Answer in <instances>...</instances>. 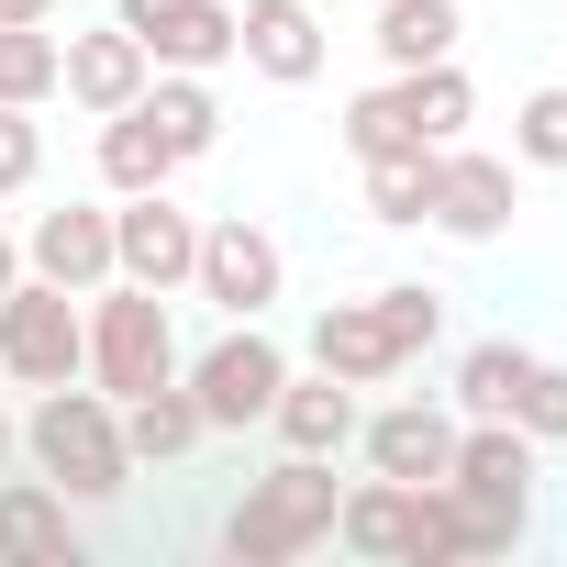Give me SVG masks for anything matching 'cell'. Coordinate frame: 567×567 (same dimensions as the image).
Wrapping results in <instances>:
<instances>
[{
  "label": "cell",
  "instance_id": "obj_1",
  "mask_svg": "<svg viewBox=\"0 0 567 567\" xmlns=\"http://www.w3.org/2000/svg\"><path fill=\"white\" fill-rule=\"evenodd\" d=\"M23 456H34V478H56L68 501H123V489H134L123 401H112V390H90V379H68V390H34Z\"/></svg>",
  "mask_w": 567,
  "mask_h": 567
},
{
  "label": "cell",
  "instance_id": "obj_2",
  "mask_svg": "<svg viewBox=\"0 0 567 567\" xmlns=\"http://www.w3.org/2000/svg\"><path fill=\"white\" fill-rule=\"evenodd\" d=\"M334 456H290L278 445V467L267 478H245V501L223 512V556L234 567H290V556H312V545H334Z\"/></svg>",
  "mask_w": 567,
  "mask_h": 567
},
{
  "label": "cell",
  "instance_id": "obj_3",
  "mask_svg": "<svg viewBox=\"0 0 567 567\" xmlns=\"http://www.w3.org/2000/svg\"><path fill=\"white\" fill-rule=\"evenodd\" d=\"M445 489L467 512V556H512L534 534V434L523 423H456Z\"/></svg>",
  "mask_w": 567,
  "mask_h": 567
},
{
  "label": "cell",
  "instance_id": "obj_4",
  "mask_svg": "<svg viewBox=\"0 0 567 567\" xmlns=\"http://www.w3.org/2000/svg\"><path fill=\"white\" fill-rule=\"evenodd\" d=\"M90 390L134 401L156 379H178V323H167V290H145V278H101L90 290Z\"/></svg>",
  "mask_w": 567,
  "mask_h": 567
},
{
  "label": "cell",
  "instance_id": "obj_5",
  "mask_svg": "<svg viewBox=\"0 0 567 567\" xmlns=\"http://www.w3.org/2000/svg\"><path fill=\"white\" fill-rule=\"evenodd\" d=\"M90 368V312L79 290H56V278H12V301H0V379L12 390H68Z\"/></svg>",
  "mask_w": 567,
  "mask_h": 567
},
{
  "label": "cell",
  "instance_id": "obj_6",
  "mask_svg": "<svg viewBox=\"0 0 567 567\" xmlns=\"http://www.w3.org/2000/svg\"><path fill=\"white\" fill-rule=\"evenodd\" d=\"M178 379H189V401H200L212 434H245V423H267V401H278V379H290V357H278L267 323H223L200 357H178Z\"/></svg>",
  "mask_w": 567,
  "mask_h": 567
},
{
  "label": "cell",
  "instance_id": "obj_7",
  "mask_svg": "<svg viewBox=\"0 0 567 567\" xmlns=\"http://www.w3.org/2000/svg\"><path fill=\"white\" fill-rule=\"evenodd\" d=\"M189 290L223 312V323H267V301L290 290V256H278L267 223H200V267H189Z\"/></svg>",
  "mask_w": 567,
  "mask_h": 567
},
{
  "label": "cell",
  "instance_id": "obj_8",
  "mask_svg": "<svg viewBox=\"0 0 567 567\" xmlns=\"http://www.w3.org/2000/svg\"><path fill=\"white\" fill-rule=\"evenodd\" d=\"M512 212H523L512 156H489V145H434V200H423L434 234H456V245H501Z\"/></svg>",
  "mask_w": 567,
  "mask_h": 567
},
{
  "label": "cell",
  "instance_id": "obj_9",
  "mask_svg": "<svg viewBox=\"0 0 567 567\" xmlns=\"http://www.w3.org/2000/svg\"><path fill=\"white\" fill-rule=\"evenodd\" d=\"M112 267L145 278V290H189V267H200V212H178L167 189L112 200Z\"/></svg>",
  "mask_w": 567,
  "mask_h": 567
},
{
  "label": "cell",
  "instance_id": "obj_10",
  "mask_svg": "<svg viewBox=\"0 0 567 567\" xmlns=\"http://www.w3.org/2000/svg\"><path fill=\"white\" fill-rule=\"evenodd\" d=\"M112 23H123L156 68H189V79H212V68L234 56V0H112Z\"/></svg>",
  "mask_w": 567,
  "mask_h": 567
},
{
  "label": "cell",
  "instance_id": "obj_11",
  "mask_svg": "<svg viewBox=\"0 0 567 567\" xmlns=\"http://www.w3.org/2000/svg\"><path fill=\"white\" fill-rule=\"evenodd\" d=\"M234 56L267 79V90H312L323 79V23H312V0H245L234 12Z\"/></svg>",
  "mask_w": 567,
  "mask_h": 567
},
{
  "label": "cell",
  "instance_id": "obj_12",
  "mask_svg": "<svg viewBox=\"0 0 567 567\" xmlns=\"http://www.w3.org/2000/svg\"><path fill=\"white\" fill-rule=\"evenodd\" d=\"M23 267L34 278H56V290H101V278H123L112 267V200H68V212H34V234H23Z\"/></svg>",
  "mask_w": 567,
  "mask_h": 567
},
{
  "label": "cell",
  "instance_id": "obj_13",
  "mask_svg": "<svg viewBox=\"0 0 567 567\" xmlns=\"http://www.w3.org/2000/svg\"><path fill=\"white\" fill-rule=\"evenodd\" d=\"M145 79H156V56L123 34V23H90V34H68L56 45V90L101 123V112H123V101H145Z\"/></svg>",
  "mask_w": 567,
  "mask_h": 567
},
{
  "label": "cell",
  "instance_id": "obj_14",
  "mask_svg": "<svg viewBox=\"0 0 567 567\" xmlns=\"http://www.w3.org/2000/svg\"><path fill=\"white\" fill-rule=\"evenodd\" d=\"M357 445H368V467L379 478H445V456H456V412L445 401H390V412H357Z\"/></svg>",
  "mask_w": 567,
  "mask_h": 567
},
{
  "label": "cell",
  "instance_id": "obj_15",
  "mask_svg": "<svg viewBox=\"0 0 567 567\" xmlns=\"http://www.w3.org/2000/svg\"><path fill=\"white\" fill-rule=\"evenodd\" d=\"M312 368H334L346 390H390L412 357H401V334L379 323V301H323V312H312Z\"/></svg>",
  "mask_w": 567,
  "mask_h": 567
},
{
  "label": "cell",
  "instance_id": "obj_16",
  "mask_svg": "<svg viewBox=\"0 0 567 567\" xmlns=\"http://www.w3.org/2000/svg\"><path fill=\"white\" fill-rule=\"evenodd\" d=\"M79 501L56 478H0V556L12 567H79Z\"/></svg>",
  "mask_w": 567,
  "mask_h": 567
},
{
  "label": "cell",
  "instance_id": "obj_17",
  "mask_svg": "<svg viewBox=\"0 0 567 567\" xmlns=\"http://www.w3.org/2000/svg\"><path fill=\"white\" fill-rule=\"evenodd\" d=\"M267 434L290 445V456H346V445H357V390H346L334 368H312V379H278V401H267Z\"/></svg>",
  "mask_w": 567,
  "mask_h": 567
},
{
  "label": "cell",
  "instance_id": "obj_18",
  "mask_svg": "<svg viewBox=\"0 0 567 567\" xmlns=\"http://www.w3.org/2000/svg\"><path fill=\"white\" fill-rule=\"evenodd\" d=\"M334 545L346 556H368V567H401L412 556V478H357L346 501H334Z\"/></svg>",
  "mask_w": 567,
  "mask_h": 567
},
{
  "label": "cell",
  "instance_id": "obj_19",
  "mask_svg": "<svg viewBox=\"0 0 567 567\" xmlns=\"http://www.w3.org/2000/svg\"><path fill=\"white\" fill-rule=\"evenodd\" d=\"M156 134H167V156L189 167V156H212L223 145V101H212V79H189V68H156L145 79V101H134Z\"/></svg>",
  "mask_w": 567,
  "mask_h": 567
},
{
  "label": "cell",
  "instance_id": "obj_20",
  "mask_svg": "<svg viewBox=\"0 0 567 567\" xmlns=\"http://www.w3.org/2000/svg\"><path fill=\"white\" fill-rule=\"evenodd\" d=\"M200 434H212V423H200L189 379H156V390H134V401H123V445H134V467H178Z\"/></svg>",
  "mask_w": 567,
  "mask_h": 567
},
{
  "label": "cell",
  "instance_id": "obj_21",
  "mask_svg": "<svg viewBox=\"0 0 567 567\" xmlns=\"http://www.w3.org/2000/svg\"><path fill=\"white\" fill-rule=\"evenodd\" d=\"M456 34H467L456 0H368V45L390 68H434V56H456Z\"/></svg>",
  "mask_w": 567,
  "mask_h": 567
},
{
  "label": "cell",
  "instance_id": "obj_22",
  "mask_svg": "<svg viewBox=\"0 0 567 567\" xmlns=\"http://www.w3.org/2000/svg\"><path fill=\"white\" fill-rule=\"evenodd\" d=\"M178 178V156H167V134L123 101V112H101V189L112 200H134V189H167Z\"/></svg>",
  "mask_w": 567,
  "mask_h": 567
},
{
  "label": "cell",
  "instance_id": "obj_23",
  "mask_svg": "<svg viewBox=\"0 0 567 567\" xmlns=\"http://www.w3.org/2000/svg\"><path fill=\"white\" fill-rule=\"evenodd\" d=\"M523 368H534V346H512V334H478V346L456 357V412H467V423H512V390H523Z\"/></svg>",
  "mask_w": 567,
  "mask_h": 567
},
{
  "label": "cell",
  "instance_id": "obj_24",
  "mask_svg": "<svg viewBox=\"0 0 567 567\" xmlns=\"http://www.w3.org/2000/svg\"><path fill=\"white\" fill-rule=\"evenodd\" d=\"M0 101H56V34L45 23H0Z\"/></svg>",
  "mask_w": 567,
  "mask_h": 567
},
{
  "label": "cell",
  "instance_id": "obj_25",
  "mask_svg": "<svg viewBox=\"0 0 567 567\" xmlns=\"http://www.w3.org/2000/svg\"><path fill=\"white\" fill-rule=\"evenodd\" d=\"M445 556H467V512H456L445 478H423V489H412V556H401V567H445Z\"/></svg>",
  "mask_w": 567,
  "mask_h": 567
},
{
  "label": "cell",
  "instance_id": "obj_26",
  "mask_svg": "<svg viewBox=\"0 0 567 567\" xmlns=\"http://www.w3.org/2000/svg\"><path fill=\"white\" fill-rule=\"evenodd\" d=\"M368 301H379V323L401 334V357L445 346V290H423V278H390V290H368Z\"/></svg>",
  "mask_w": 567,
  "mask_h": 567
},
{
  "label": "cell",
  "instance_id": "obj_27",
  "mask_svg": "<svg viewBox=\"0 0 567 567\" xmlns=\"http://www.w3.org/2000/svg\"><path fill=\"white\" fill-rule=\"evenodd\" d=\"M423 200H434V145L368 167V212H379V223H423Z\"/></svg>",
  "mask_w": 567,
  "mask_h": 567
},
{
  "label": "cell",
  "instance_id": "obj_28",
  "mask_svg": "<svg viewBox=\"0 0 567 567\" xmlns=\"http://www.w3.org/2000/svg\"><path fill=\"white\" fill-rule=\"evenodd\" d=\"M512 167H567V90H523V112H512Z\"/></svg>",
  "mask_w": 567,
  "mask_h": 567
},
{
  "label": "cell",
  "instance_id": "obj_29",
  "mask_svg": "<svg viewBox=\"0 0 567 567\" xmlns=\"http://www.w3.org/2000/svg\"><path fill=\"white\" fill-rule=\"evenodd\" d=\"M512 423H523L534 445H567V368H556V357H534V368H523V390H512Z\"/></svg>",
  "mask_w": 567,
  "mask_h": 567
},
{
  "label": "cell",
  "instance_id": "obj_30",
  "mask_svg": "<svg viewBox=\"0 0 567 567\" xmlns=\"http://www.w3.org/2000/svg\"><path fill=\"white\" fill-rule=\"evenodd\" d=\"M34 178H45V123H34L23 101H0V200L34 189Z\"/></svg>",
  "mask_w": 567,
  "mask_h": 567
},
{
  "label": "cell",
  "instance_id": "obj_31",
  "mask_svg": "<svg viewBox=\"0 0 567 567\" xmlns=\"http://www.w3.org/2000/svg\"><path fill=\"white\" fill-rule=\"evenodd\" d=\"M0 23H56V0H0Z\"/></svg>",
  "mask_w": 567,
  "mask_h": 567
},
{
  "label": "cell",
  "instance_id": "obj_32",
  "mask_svg": "<svg viewBox=\"0 0 567 567\" xmlns=\"http://www.w3.org/2000/svg\"><path fill=\"white\" fill-rule=\"evenodd\" d=\"M12 278H23V245H12V234H0V301H12Z\"/></svg>",
  "mask_w": 567,
  "mask_h": 567
},
{
  "label": "cell",
  "instance_id": "obj_33",
  "mask_svg": "<svg viewBox=\"0 0 567 567\" xmlns=\"http://www.w3.org/2000/svg\"><path fill=\"white\" fill-rule=\"evenodd\" d=\"M0 467H12V401H0Z\"/></svg>",
  "mask_w": 567,
  "mask_h": 567
}]
</instances>
